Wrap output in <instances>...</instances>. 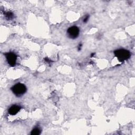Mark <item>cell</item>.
Listing matches in <instances>:
<instances>
[{"label":"cell","instance_id":"7a4b0ae2","mask_svg":"<svg viewBox=\"0 0 135 135\" xmlns=\"http://www.w3.org/2000/svg\"><path fill=\"white\" fill-rule=\"evenodd\" d=\"M11 90L13 93L16 96H21L26 92V88L24 84L18 83L15 84L11 88Z\"/></svg>","mask_w":135,"mask_h":135},{"label":"cell","instance_id":"277c9868","mask_svg":"<svg viewBox=\"0 0 135 135\" xmlns=\"http://www.w3.org/2000/svg\"><path fill=\"white\" fill-rule=\"evenodd\" d=\"M5 55L7 61V63L9 65H10L12 66H13L16 64L17 57L15 54L12 52H9L6 53Z\"/></svg>","mask_w":135,"mask_h":135},{"label":"cell","instance_id":"8992f818","mask_svg":"<svg viewBox=\"0 0 135 135\" xmlns=\"http://www.w3.org/2000/svg\"><path fill=\"white\" fill-rule=\"evenodd\" d=\"M40 130L38 128H35L31 132V134L32 135H38L39 134H40Z\"/></svg>","mask_w":135,"mask_h":135},{"label":"cell","instance_id":"3957f363","mask_svg":"<svg viewBox=\"0 0 135 135\" xmlns=\"http://www.w3.org/2000/svg\"><path fill=\"white\" fill-rule=\"evenodd\" d=\"M79 32V28L77 26H73L68 29L67 34L70 38L74 39L78 36Z\"/></svg>","mask_w":135,"mask_h":135},{"label":"cell","instance_id":"ba28073f","mask_svg":"<svg viewBox=\"0 0 135 135\" xmlns=\"http://www.w3.org/2000/svg\"><path fill=\"white\" fill-rule=\"evenodd\" d=\"M89 18V15H86L84 17V20H83V22H84V23H86V22L88 21Z\"/></svg>","mask_w":135,"mask_h":135},{"label":"cell","instance_id":"6da1fadb","mask_svg":"<svg viewBox=\"0 0 135 135\" xmlns=\"http://www.w3.org/2000/svg\"><path fill=\"white\" fill-rule=\"evenodd\" d=\"M115 56L120 62H123L128 59L130 56V53L128 50L124 49H119L114 52Z\"/></svg>","mask_w":135,"mask_h":135},{"label":"cell","instance_id":"9c48e42d","mask_svg":"<svg viewBox=\"0 0 135 135\" xmlns=\"http://www.w3.org/2000/svg\"><path fill=\"white\" fill-rule=\"evenodd\" d=\"M81 46H82V44H80L78 46V50L80 51L81 50Z\"/></svg>","mask_w":135,"mask_h":135},{"label":"cell","instance_id":"52a82bcc","mask_svg":"<svg viewBox=\"0 0 135 135\" xmlns=\"http://www.w3.org/2000/svg\"><path fill=\"white\" fill-rule=\"evenodd\" d=\"M5 16L7 20H11L13 17V14L11 12H8L6 13Z\"/></svg>","mask_w":135,"mask_h":135},{"label":"cell","instance_id":"5b68a950","mask_svg":"<svg viewBox=\"0 0 135 135\" xmlns=\"http://www.w3.org/2000/svg\"><path fill=\"white\" fill-rule=\"evenodd\" d=\"M21 109L20 107L17 105H13L8 110V112L11 115L16 114Z\"/></svg>","mask_w":135,"mask_h":135}]
</instances>
